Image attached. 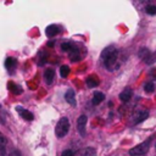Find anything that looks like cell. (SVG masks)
Here are the masks:
<instances>
[{
	"label": "cell",
	"instance_id": "6da1fadb",
	"mask_svg": "<svg viewBox=\"0 0 156 156\" xmlns=\"http://www.w3.org/2000/svg\"><path fill=\"white\" fill-rule=\"evenodd\" d=\"M101 61L106 69L113 71L117 65V49L112 45L105 48L101 52Z\"/></svg>",
	"mask_w": 156,
	"mask_h": 156
},
{
	"label": "cell",
	"instance_id": "7a4b0ae2",
	"mask_svg": "<svg viewBox=\"0 0 156 156\" xmlns=\"http://www.w3.org/2000/svg\"><path fill=\"white\" fill-rule=\"evenodd\" d=\"M69 130V121L67 117H62L58 119L56 127H55V134L57 138H63Z\"/></svg>",
	"mask_w": 156,
	"mask_h": 156
},
{
	"label": "cell",
	"instance_id": "3957f363",
	"mask_svg": "<svg viewBox=\"0 0 156 156\" xmlns=\"http://www.w3.org/2000/svg\"><path fill=\"white\" fill-rule=\"evenodd\" d=\"M150 141H151V138H149L147 140L143 141L141 144L132 147L129 150V156H140V155H144L147 150H149V146H150Z\"/></svg>",
	"mask_w": 156,
	"mask_h": 156
},
{
	"label": "cell",
	"instance_id": "277c9868",
	"mask_svg": "<svg viewBox=\"0 0 156 156\" xmlns=\"http://www.w3.org/2000/svg\"><path fill=\"white\" fill-rule=\"evenodd\" d=\"M77 130L82 136H85L87 134V116L82 115L77 119Z\"/></svg>",
	"mask_w": 156,
	"mask_h": 156
},
{
	"label": "cell",
	"instance_id": "5b68a950",
	"mask_svg": "<svg viewBox=\"0 0 156 156\" xmlns=\"http://www.w3.org/2000/svg\"><path fill=\"white\" fill-rule=\"evenodd\" d=\"M58 32H60V27L56 24H50L45 29V34L48 38H54L56 34H58Z\"/></svg>",
	"mask_w": 156,
	"mask_h": 156
},
{
	"label": "cell",
	"instance_id": "8992f818",
	"mask_svg": "<svg viewBox=\"0 0 156 156\" xmlns=\"http://www.w3.org/2000/svg\"><path fill=\"white\" fill-rule=\"evenodd\" d=\"M85 84L88 88H95L100 84V80H99V77L94 76V74H90L88 76V78L85 79Z\"/></svg>",
	"mask_w": 156,
	"mask_h": 156
},
{
	"label": "cell",
	"instance_id": "52a82bcc",
	"mask_svg": "<svg viewBox=\"0 0 156 156\" xmlns=\"http://www.w3.org/2000/svg\"><path fill=\"white\" fill-rule=\"evenodd\" d=\"M65 100L71 105V106H76L77 105V101H76V95H74V91L73 89H68L66 93H65Z\"/></svg>",
	"mask_w": 156,
	"mask_h": 156
},
{
	"label": "cell",
	"instance_id": "ba28073f",
	"mask_svg": "<svg viewBox=\"0 0 156 156\" xmlns=\"http://www.w3.org/2000/svg\"><path fill=\"white\" fill-rule=\"evenodd\" d=\"M16 110H17V112L21 115V117H22V118H24V119H27V121H33L34 116H33V113H32V112H29L28 110H24V108H23V107H21V106H17V107H16Z\"/></svg>",
	"mask_w": 156,
	"mask_h": 156
},
{
	"label": "cell",
	"instance_id": "9c48e42d",
	"mask_svg": "<svg viewBox=\"0 0 156 156\" xmlns=\"http://www.w3.org/2000/svg\"><path fill=\"white\" fill-rule=\"evenodd\" d=\"M132 95H133V90H132L130 88H126L124 90L121 91V94H119V100H121L122 102H127V101L130 100Z\"/></svg>",
	"mask_w": 156,
	"mask_h": 156
},
{
	"label": "cell",
	"instance_id": "30bf717a",
	"mask_svg": "<svg viewBox=\"0 0 156 156\" xmlns=\"http://www.w3.org/2000/svg\"><path fill=\"white\" fill-rule=\"evenodd\" d=\"M104 100H105V94H104V93H101V91H94V94H93V99H91L93 105L98 106V105H100Z\"/></svg>",
	"mask_w": 156,
	"mask_h": 156
},
{
	"label": "cell",
	"instance_id": "8fae6325",
	"mask_svg": "<svg viewBox=\"0 0 156 156\" xmlns=\"http://www.w3.org/2000/svg\"><path fill=\"white\" fill-rule=\"evenodd\" d=\"M55 78V71L52 68H46L44 72V80L46 84H51Z\"/></svg>",
	"mask_w": 156,
	"mask_h": 156
},
{
	"label": "cell",
	"instance_id": "7c38bea8",
	"mask_svg": "<svg viewBox=\"0 0 156 156\" xmlns=\"http://www.w3.org/2000/svg\"><path fill=\"white\" fill-rule=\"evenodd\" d=\"M69 57H71V61L72 62H76V61H79L80 60V55H79V50L78 48H72V50L69 51Z\"/></svg>",
	"mask_w": 156,
	"mask_h": 156
},
{
	"label": "cell",
	"instance_id": "4fadbf2b",
	"mask_svg": "<svg viewBox=\"0 0 156 156\" xmlns=\"http://www.w3.org/2000/svg\"><path fill=\"white\" fill-rule=\"evenodd\" d=\"M138 55H139V57H140V58H143L144 61H146V60L150 57L151 51H150L147 48H141V49L138 51Z\"/></svg>",
	"mask_w": 156,
	"mask_h": 156
},
{
	"label": "cell",
	"instance_id": "5bb4252c",
	"mask_svg": "<svg viewBox=\"0 0 156 156\" xmlns=\"http://www.w3.org/2000/svg\"><path fill=\"white\" fill-rule=\"evenodd\" d=\"M16 65H17V61H16V58L15 57H7L6 60H5V67L9 69V71H11L12 68H15L16 67Z\"/></svg>",
	"mask_w": 156,
	"mask_h": 156
},
{
	"label": "cell",
	"instance_id": "9a60e30c",
	"mask_svg": "<svg viewBox=\"0 0 156 156\" xmlns=\"http://www.w3.org/2000/svg\"><path fill=\"white\" fill-rule=\"evenodd\" d=\"M149 117V112L147 111H140L139 112V115H138V117L135 118V123H141L143 121H145L146 118Z\"/></svg>",
	"mask_w": 156,
	"mask_h": 156
},
{
	"label": "cell",
	"instance_id": "2e32d148",
	"mask_svg": "<svg viewBox=\"0 0 156 156\" xmlns=\"http://www.w3.org/2000/svg\"><path fill=\"white\" fill-rule=\"evenodd\" d=\"M9 88H10V90H11L12 93H15V94H21V93H22L21 87H20V85H17V84H13L12 82H10V83H9Z\"/></svg>",
	"mask_w": 156,
	"mask_h": 156
},
{
	"label": "cell",
	"instance_id": "e0dca14e",
	"mask_svg": "<svg viewBox=\"0 0 156 156\" xmlns=\"http://www.w3.org/2000/svg\"><path fill=\"white\" fill-rule=\"evenodd\" d=\"M68 73H69V67H68L67 65L61 66V68H60V76H61L62 78H66V77L68 76Z\"/></svg>",
	"mask_w": 156,
	"mask_h": 156
},
{
	"label": "cell",
	"instance_id": "ac0fdd59",
	"mask_svg": "<svg viewBox=\"0 0 156 156\" xmlns=\"http://www.w3.org/2000/svg\"><path fill=\"white\" fill-rule=\"evenodd\" d=\"M83 156H96V151L94 147H87L83 150Z\"/></svg>",
	"mask_w": 156,
	"mask_h": 156
},
{
	"label": "cell",
	"instance_id": "d6986e66",
	"mask_svg": "<svg viewBox=\"0 0 156 156\" xmlns=\"http://www.w3.org/2000/svg\"><path fill=\"white\" fill-rule=\"evenodd\" d=\"M145 11L147 15H151V16L156 15V5H147L145 7Z\"/></svg>",
	"mask_w": 156,
	"mask_h": 156
},
{
	"label": "cell",
	"instance_id": "ffe728a7",
	"mask_svg": "<svg viewBox=\"0 0 156 156\" xmlns=\"http://www.w3.org/2000/svg\"><path fill=\"white\" fill-rule=\"evenodd\" d=\"M72 48H73L72 43H68V41H66V43H62V44H61V49H62V51L69 52V51L72 50Z\"/></svg>",
	"mask_w": 156,
	"mask_h": 156
},
{
	"label": "cell",
	"instance_id": "44dd1931",
	"mask_svg": "<svg viewBox=\"0 0 156 156\" xmlns=\"http://www.w3.org/2000/svg\"><path fill=\"white\" fill-rule=\"evenodd\" d=\"M144 90H145V93H152V91L155 90V84H154V82L146 83L145 87H144Z\"/></svg>",
	"mask_w": 156,
	"mask_h": 156
},
{
	"label": "cell",
	"instance_id": "7402d4cb",
	"mask_svg": "<svg viewBox=\"0 0 156 156\" xmlns=\"http://www.w3.org/2000/svg\"><path fill=\"white\" fill-rule=\"evenodd\" d=\"M145 62H146L147 65H152V63H155V62H156V51H155L154 54H151V55H150V57H149Z\"/></svg>",
	"mask_w": 156,
	"mask_h": 156
},
{
	"label": "cell",
	"instance_id": "603a6c76",
	"mask_svg": "<svg viewBox=\"0 0 156 156\" xmlns=\"http://www.w3.org/2000/svg\"><path fill=\"white\" fill-rule=\"evenodd\" d=\"M61 156H73V151L69 150V149H67V150H65V151L61 154Z\"/></svg>",
	"mask_w": 156,
	"mask_h": 156
},
{
	"label": "cell",
	"instance_id": "cb8c5ba5",
	"mask_svg": "<svg viewBox=\"0 0 156 156\" xmlns=\"http://www.w3.org/2000/svg\"><path fill=\"white\" fill-rule=\"evenodd\" d=\"M9 156H22V155H21V152H20L18 150H13V151H11V152H10V155H9Z\"/></svg>",
	"mask_w": 156,
	"mask_h": 156
},
{
	"label": "cell",
	"instance_id": "d4e9b609",
	"mask_svg": "<svg viewBox=\"0 0 156 156\" xmlns=\"http://www.w3.org/2000/svg\"><path fill=\"white\" fill-rule=\"evenodd\" d=\"M6 144V139H5V136L0 133V145H5Z\"/></svg>",
	"mask_w": 156,
	"mask_h": 156
},
{
	"label": "cell",
	"instance_id": "484cf974",
	"mask_svg": "<svg viewBox=\"0 0 156 156\" xmlns=\"http://www.w3.org/2000/svg\"><path fill=\"white\" fill-rule=\"evenodd\" d=\"M5 145H0V155H5Z\"/></svg>",
	"mask_w": 156,
	"mask_h": 156
},
{
	"label": "cell",
	"instance_id": "4316f807",
	"mask_svg": "<svg viewBox=\"0 0 156 156\" xmlns=\"http://www.w3.org/2000/svg\"><path fill=\"white\" fill-rule=\"evenodd\" d=\"M48 46H50V48L54 46V41H49V43H48Z\"/></svg>",
	"mask_w": 156,
	"mask_h": 156
},
{
	"label": "cell",
	"instance_id": "83f0119b",
	"mask_svg": "<svg viewBox=\"0 0 156 156\" xmlns=\"http://www.w3.org/2000/svg\"><path fill=\"white\" fill-rule=\"evenodd\" d=\"M155 150H156V145H155Z\"/></svg>",
	"mask_w": 156,
	"mask_h": 156
}]
</instances>
